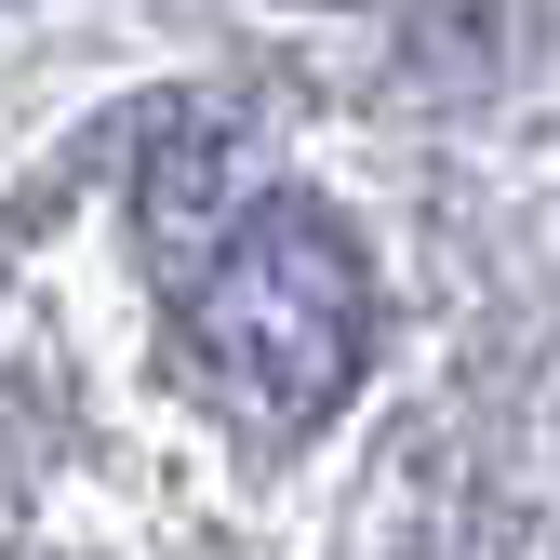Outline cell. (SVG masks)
<instances>
[{"label": "cell", "instance_id": "6da1fadb", "mask_svg": "<svg viewBox=\"0 0 560 560\" xmlns=\"http://www.w3.org/2000/svg\"><path fill=\"white\" fill-rule=\"evenodd\" d=\"M187 361L254 428H320L374 361V267L334 214L267 200L228 228V254L187 280Z\"/></svg>", "mask_w": 560, "mask_h": 560}]
</instances>
